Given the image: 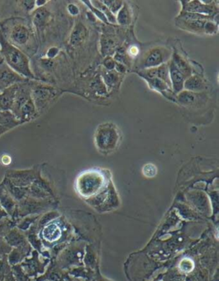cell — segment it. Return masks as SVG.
I'll return each mask as SVG.
<instances>
[{
  "instance_id": "1",
  "label": "cell",
  "mask_w": 219,
  "mask_h": 281,
  "mask_svg": "<svg viewBox=\"0 0 219 281\" xmlns=\"http://www.w3.org/2000/svg\"><path fill=\"white\" fill-rule=\"evenodd\" d=\"M0 52L3 60L11 70L26 79L38 80L31 70L28 56L20 48L10 44L2 31H0Z\"/></svg>"
},
{
  "instance_id": "2",
  "label": "cell",
  "mask_w": 219,
  "mask_h": 281,
  "mask_svg": "<svg viewBox=\"0 0 219 281\" xmlns=\"http://www.w3.org/2000/svg\"><path fill=\"white\" fill-rule=\"evenodd\" d=\"M110 180L106 174L99 169H90L77 177L76 190L83 198H93L105 190Z\"/></svg>"
},
{
  "instance_id": "3",
  "label": "cell",
  "mask_w": 219,
  "mask_h": 281,
  "mask_svg": "<svg viewBox=\"0 0 219 281\" xmlns=\"http://www.w3.org/2000/svg\"><path fill=\"white\" fill-rule=\"evenodd\" d=\"M10 111L22 123L37 117L38 111L31 97V83L27 82L18 84L14 104Z\"/></svg>"
},
{
  "instance_id": "4",
  "label": "cell",
  "mask_w": 219,
  "mask_h": 281,
  "mask_svg": "<svg viewBox=\"0 0 219 281\" xmlns=\"http://www.w3.org/2000/svg\"><path fill=\"white\" fill-rule=\"evenodd\" d=\"M121 135L118 127L112 123H101L95 133V145L102 154H109L118 148Z\"/></svg>"
},
{
  "instance_id": "5",
  "label": "cell",
  "mask_w": 219,
  "mask_h": 281,
  "mask_svg": "<svg viewBox=\"0 0 219 281\" xmlns=\"http://www.w3.org/2000/svg\"><path fill=\"white\" fill-rule=\"evenodd\" d=\"M172 50L169 48L159 47L151 48L143 55L138 63V70L155 68L164 63H168L172 58Z\"/></svg>"
},
{
  "instance_id": "6",
  "label": "cell",
  "mask_w": 219,
  "mask_h": 281,
  "mask_svg": "<svg viewBox=\"0 0 219 281\" xmlns=\"http://www.w3.org/2000/svg\"><path fill=\"white\" fill-rule=\"evenodd\" d=\"M57 95V89L38 82L31 83V97L37 111L44 110Z\"/></svg>"
},
{
  "instance_id": "7",
  "label": "cell",
  "mask_w": 219,
  "mask_h": 281,
  "mask_svg": "<svg viewBox=\"0 0 219 281\" xmlns=\"http://www.w3.org/2000/svg\"><path fill=\"white\" fill-rule=\"evenodd\" d=\"M181 12L195 13L203 16H219L218 2L215 1H182Z\"/></svg>"
},
{
  "instance_id": "8",
  "label": "cell",
  "mask_w": 219,
  "mask_h": 281,
  "mask_svg": "<svg viewBox=\"0 0 219 281\" xmlns=\"http://www.w3.org/2000/svg\"><path fill=\"white\" fill-rule=\"evenodd\" d=\"M29 80L18 75L5 63H0V92L11 86L29 82Z\"/></svg>"
},
{
  "instance_id": "9",
  "label": "cell",
  "mask_w": 219,
  "mask_h": 281,
  "mask_svg": "<svg viewBox=\"0 0 219 281\" xmlns=\"http://www.w3.org/2000/svg\"><path fill=\"white\" fill-rule=\"evenodd\" d=\"M32 37V31L28 26L23 24H17L14 26L10 32V44L16 48L24 47L29 43Z\"/></svg>"
},
{
  "instance_id": "10",
  "label": "cell",
  "mask_w": 219,
  "mask_h": 281,
  "mask_svg": "<svg viewBox=\"0 0 219 281\" xmlns=\"http://www.w3.org/2000/svg\"><path fill=\"white\" fill-rule=\"evenodd\" d=\"M146 81V83L149 86L150 89L154 91L161 94L165 98L168 99L173 102H176V95L172 91V88L161 79L157 77H151V78H143Z\"/></svg>"
},
{
  "instance_id": "11",
  "label": "cell",
  "mask_w": 219,
  "mask_h": 281,
  "mask_svg": "<svg viewBox=\"0 0 219 281\" xmlns=\"http://www.w3.org/2000/svg\"><path fill=\"white\" fill-rule=\"evenodd\" d=\"M136 73L141 78H151V77L159 78V79H161L164 82H166L172 88L171 81H170V76H169L168 63H164V64H161V65L155 67V68H151V69H146V70H137Z\"/></svg>"
},
{
  "instance_id": "12",
  "label": "cell",
  "mask_w": 219,
  "mask_h": 281,
  "mask_svg": "<svg viewBox=\"0 0 219 281\" xmlns=\"http://www.w3.org/2000/svg\"><path fill=\"white\" fill-rule=\"evenodd\" d=\"M168 68L169 76H170L172 91L175 95H177L180 92L183 90V85H184L186 79L184 76H182V74L178 70L172 59L168 62Z\"/></svg>"
},
{
  "instance_id": "13",
  "label": "cell",
  "mask_w": 219,
  "mask_h": 281,
  "mask_svg": "<svg viewBox=\"0 0 219 281\" xmlns=\"http://www.w3.org/2000/svg\"><path fill=\"white\" fill-rule=\"evenodd\" d=\"M51 17V13L45 7L37 8L33 13V23L37 30L42 31L46 27Z\"/></svg>"
},
{
  "instance_id": "14",
  "label": "cell",
  "mask_w": 219,
  "mask_h": 281,
  "mask_svg": "<svg viewBox=\"0 0 219 281\" xmlns=\"http://www.w3.org/2000/svg\"><path fill=\"white\" fill-rule=\"evenodd\" d=\"M0 205L10 217L16 211V203L15 199L10 196V193L7 191L5 187L2 183H0Z\"/></svg>"
},
{
  "instance_id": "15",
  "label": "cell",
  "mask_w": 219,
  "mask_h": 281,
  "mask_svg": "<svg viewBox=\"0 0 219 281\" xmlns=\"http://www.w3.org/2000/svg\"><path fill=\"white\" fill-rule=\"evenodd\" d=\"M17 87L18 84H16L0 92V111L11 110L16 97Z\"/></svg>"
},
{
  "instance_id": "16",
  "label": "cell",
  "mask_w": 219,
  "mask_h": 281,
  "mask_svg": "<svg viewBox=\"0 0 219 281\" xmlns=\"http://www.w3.org/2000/svg\"><path fill=\"white\" fill-rule=\"evenodd\" d=\"M207 89L206 81L198 75H192L185 80L183 89L194 93H201Z\"/></svg>"
},
{
  "instance_id": "17",
  "label": "cell",
  "mask_w": 219,
  "mask_h": 281,
  "mask_svg": "<svg viewBox=\"0 0 219 281\" xmlns=\"http://www.w3.org/2000/svg\"><path fill=\"white\" fill-rule=\"evenodd\" d=\"M201 93L182 90L176 95V102L185 107H194L199 104V99H202Z\"/></svg>"
},
{
  "instance_id": "18",
  "label": "cell",
  "mask_w": 219,
  "mask_h": 281,
  "mask_svg": "<svg viewBox=\"0 0 219 281\" xmlns=\"http://www.w3.org/2000/svg\"><path fill=\"white\" fill-rule=\"evenodd\" d=\"M171 59L174 63L175 67L177 68L178 70L182 74V76H184L185 79H187V77L193 75V69L190 66L189 63L185 59L184 57H181L180 54H177L176 52L172 54Z\"/></svg>"
},
{
  "instance_id": "19",
  "label": "cell",
  "mask_w": 219,
  "mask_h": 281,
  "mask_svg": "<svg viewBox=\"0 0 219 281\" xmlns=\"http://www.w3.org/2000/svg\"><path fill=\"white\" fill-rule=\"evenodd\" d=\"M22 124V122L14 115L10 110L0 111V125L9 130Z\"/></svg>"
},
{
  "instance_id": "20",
  "label": "cell",
  "mask_w": 219,
  "mask_h": 281,
  "mask_svg": "<svg viewBox=\"0 0 219 281\" xmlns=\"http://www.w3.org/2000/svg\"><path fill=\"white\" fill-rule=\"evenodd\" d=\"M119 80H120V74L116 72L115 70H103L102 81L108 91L117 86Z\"/></svg>"
},
{
  "instance_id": "21",
  "label": "cell",
  "mask_w": 219,
  "mask_h": 281,
  "mask_svg": "<svg viewBox=\"0 0 219 281\" xmlns=\"http://www.w3.org/2000/svg\"><path fill=\"white\" fill-rule=\"evenodd\" d=\"M87 29L82 23H78L74 28L73 31L70 35V44L74 47H77L83 43L86 39Z\"/></svg>"
},
{
  "instance_id": "22",
  "label": "cell",
  "mask_w": 219,
  "mask_h": 281,
  "mask_svg": "<svg viewBox=\"0 0 219 281\" xmlns=\"http://www.w3.org/2000/svg\"><path fill=\"white\" fill-rule=\"evenodd\" d=\"M42 236L44 240L48 242H55L61 236L60 228L56 224H50L46 225L42 231Z\"/></svg>"
},
{
  "instance_id": "23",
  "label": "cell",
  "mask_w": 219,
  "mask_h": 281,
  "mask_svg": "<svg viewBox=\"0 0 219 281\" xmlns=\"http://www.w3.org/2000/svg\"><path fill=\"white\" fill-rule=\"evenodd\" d=\"M3 239L10 247L20 246L23 243V237L18 230L15 228H11L10 231L4 235Z\"/></svg>"
},
{
  "instance_id": "24",
  "label": "cell",
  "mask_w": 219,
  "mask_h": 281,
  "mask_svg": "<svg viewBox=\"0 0 219 281\" xmlns=\"http://www.w3.org/2000/svg\"><path fill=\"white\" fill-rule=\"evenodd\" d=\"M117 18V23L121 26H128L131 24V8L128 5L126 2H124V5L121 8V10L118 11L116 15Z\"/></svg>"
},
{
  "instance_id": "25",
  "label": "cell",
  "mask_w": 219,
  "mask_h": 281,
  "mask_svg": "<svg viewBox=\"0 0 219 281\" xmlns=\"http://www.w3.org/2000/svg\"><path fill=\"white\" fill-rule=\"evenodd\" d=\"M90 3H91L92 6L95 7L96 9H98L100 12L103 13L105 15L106 19L108 21V23H113V24L117 23L116 16L111 12V10H109L108 7L106 6L102 1H90Z\"/></svg>"
},
{
  "instance_id": "26",
  "label": "cell",
  "mask_w": 219,
  "mask_h": 281,
  "mask_svg": "<svg viewBox=\"0 0 219 281\" xmlns=\"http://www.w3.org/2000/svg\"><path fill=\"white\" fill-rule=\"evenodd\" d=\"M10 272V268L8 262V256L6 254L0 253V276L3 278L4 275H6Z\"/></svg>"
},
{
  "instance_id": "27",
  "label": "cell",
  "mask_w": 219,
  "mask_h": 281,
  "mask_svg": "<svg viewBox=\"0 0 219 281\" xmlns=\"http://www.w3.org/2000/svg\"><path fill=\"white\" fill-rule=\"evenodd\" d=\"M102 2L108 7L109 10H111V12L115 16L118 14L124 3V1H117V0L115 1H111V0L109 1L108 0V1H102Z\"/></svg>"
},
{
  "instance_id": "28",
  "label": "cell",
  "mask_w": 219,
  "mask_h": 281,
  "mask_svg": "<svg viewBox=\"0 0 219 281\" xmlns=\"http://www.w3.org/2000/svg\"><path fill=\"white\" fill-rule=\"evenodd\" d=\"M142 174L147 178H153L158 174V168L155 165L148 163L143 167Z\"/></svg>"
},
{
  "instance_id": "29",
  "label": "cell",
  "mask_w": 219,
  "mask_h": 281,
  "mask_svg": "<svg viewBox=\"0 0 219 281\" xmlns=\"http://www.w3.org/2000/svg\"><path fill=\"white\" fill-rule=\"evenodd\" d=\"M83 3L86 4L88 8L90 10V12L92 13L93 16H95L96 18H98V19L100 20L101 22H105V23H108V21L106 19L105 15L103 13L100 12L98 9H96L95 7L92 6L91 3H90V1H85V2H83Z\"/></svg>"
},
{
  "instance_id": "30",
  "label": "cell",
  "mask_w": 219,
  "mask_h": 281,
  "mask_svg": "<svg viewBox=\"0 0 219 281\" xmlns=\"http://www.w3.org/2000/svg\"><path fill=\"white\" fill-rule=\"evenodd\" d=\"M13 225V221L9 218L4 219L2 222H0V237H4V235L10 231Z\"/></svg>"
},
{
  "instance_id": "31",
  "label": "cell",
  "mask_w": 219,
  "mask_h": 281,
  "mask_svg": "<svg viewBox=\"0 0 219 281\" xmlns=\"http://www.w3.org/2000/svg\"><path fill=\"white\" fill-rule=\"evenodd\" d=\"M179 268L182 272L189 273V272L192 271L194 269V262L192 260L189 259V258H185V259L181 260L180 264H179Z\"/></svg>"
},
{
  "instance_id": "32",
  "label": "cell",
  "mask_w": 219,
  "mask_h": 281,
  "mask_svg": "<svg viewBox=\"0 0 219 281\" xmlns=\"http://www.w3.org/2000/svg\"><path fill=\"white\" fill-rule=\"evenodd\" d=\"M115 65H116V61H115L113 57L111 56H107L105 57L103 62V66L106 70H114Z\"/></svg>"
},
{
  "instance_id": "33",
  "label": "cell",
  "mask_w": 219,
  "mask_h": 281,
  "mask_svg": "<svg viewBox=\"0 0 219 281\" xmlns=\"http://www.w3.org/2000/svg\"><path fill=\"white\" fill-rule=\"evenodd\" d=\"M11 250V247L4 241L3 237H0V253L8 255Z\"/></svg>"
},
{
  "instance_id": "34",
  "label": "cell",
  "mask_w": 219,
  "mask_h": 281,
  "mask_svg": "<svg viewBox=\"0 0 219 281\" xmlns=\"http://www.w3.org/2000/svg\"><path fill=\"white\" fill-rule=\"evenodd\" d=\"M68 11L71 16H77L80 12L79 7L77 6L75 3H70L68 5Z\"/></svg>"
},
{
  "instance_id": "35",
  "label": "cell",
  "mask_w": 219,
  "mask_h": 281,
  "mask_svg": "<svg viewBox=\"0 0 219 281\" xmlns=\"http://www.w3.org/2000/svg\"><path fill=\"white\" fill-rule=\"evenodd\" d=\"M114 70L116 72H118V74H124V73H126V71H127L128 67L126 65H124V63L116 62Z\"/></svg>"
},
{
  "instance_id": "36",
  "label": "cell",
  "mask_w": 219,
  "mask_h": 281,
  "mask_svg": "<svg viewBox=\"0 0 219 281\" xmlns=\"http://www.w3.org/2000/svg\"><path fill=\"white\" fill-rule=\"evenodd\" d=\"M58 53H59L58 48H51L47 51V53H46V57H47L49 59H51V58L56 57L57 54H58Z\"/></svg>"
},
{
  "instance_id": "37",
  "label": "cell",
  "mask_w": 219,
  "mask_h": 281,
  "mask_svg": "<svg viewBox=\"0 0 219 281\" xmlns=\"http://www.w3.org/2000/svg\"><path fill=\"white\" fill-rule=\"evenodd\" d=\"M22 4L28 11H31L35 9V1H23Z\"/></svg>"
},
{
  "instance_id": "38",
  "label": "cell",
  "mask_w": 219,
  "mask_h": 281,
  "mask_svg": "<svg viewBox=\"0 0 219 281\" xmlns=\"http://www.w3.org/2000/svg\"><path fill=\"white\" fill-rule=\"evenodd\" d=\"M1 162L4 166H8V165H10L11 163V158L8 155H3L2 158H1Z\"/></svg>"
},
{
  "instance_id": "39",
  "label": "cell",
  "mask_w": 219,
  "mask_h": 281,
  "mask_svg": "<svg viewBox=\"0 0 219 281\" xmlns=\"http://www.w3.org/2000/svg\"><path fill=\"white\" fill-rule=\"evenodd\" d=\"M8 217H9V215H8L6 212L4 211L3 208L0 205V221H3V220L8 218Z\"/></svg>"
},
{
  "instance_id": "40",
  "label": "cell",
  "mask_w": 219,
  "mask_h": 281,
  "mask_svg": "<svg viewBox=\"0 0 219 281\" xmlns=\"http://www.w3.org/2000/svg\"><path fill=\"white\" fill-rule=\"evenodd\" d=\"M87 16H88V19L91 20L92 22H94V21H95L96 20L95 16H93V14H92V13L90 12V11H89V12L87 13Z\"/></svg>"
},
{
  "instance_id": "41",
  "label": "cell",
  "mask_w": 219,
  "mask_h": 281,
  "mask_svg": "<svg viewBox=\"0 0 219 281\" xmlns=\"http://www.w3.org/2000/svg\"><path fill=\"white\" fill-rule=\"evenodd\" d=\"M6 131H8V130H5V129H4V128H3V127L1 126V125H0V136H2V135H3V133H5L6 132Z\"/></svg>"
},
{
  "instance_id": "42",
  "label": "cell",
  "mask_w": 219,
  "mask_h": 281,
  "mask_svg": "<svg viewBox=\"0 0 219 281\" xmlns=\"http://www.w3.org/2000/svg\"><path fill=\"white\" fill-rule=\"evenodd\" d=\"M0 222H2V221H0Z\"/></svg>"
}]
</instances>
